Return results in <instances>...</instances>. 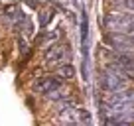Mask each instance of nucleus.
Masks as SVG:
<instances>
[{
    "label": "nucleus",
    "instance_id": "obj_2",
    "mask_svg": "<svg viewBox=\"0 0 134 126\" xmlns=\"http://www.w3.org/2000/svg\"><path fill=\"white\" fill-rule=\"evenodd\" d=\"M122 73L118 71V69H113V71H107L105 73V79H103V83H105V87L109 89V91H118V89L124 87V79H122Z\"/></svg>",
    "mask_w": 134,
    "mask_h": 126
},
{
    "label": "nucleus",
    "instance_id": "obj_6",
    "mask_svg": "<svg viewBox=\"0 0 134 126\" xmlns=\"http://www.w3.org/2000/svg\"><path fill=\"white\" fill-rule=\"evenodd\" d=\"M130 18H132V24H134V16H130Z\"/></svg>",
    "mask_w": 134,
    "mask_h": 126
},
{
    "label": "nucleus",
    "instance_id": "obj_5",
    "mask_svg": "<svg viewBox=\"0 0 134 126\" xmlns=\"http://www.w3.org/2000/svg\"><path fill=\"white\" fill-rule=\"evenodd\" d=\"M59 73H61L63 77H71V75H73V73H75V71H73V67H71V65H67V67L59 69Z\"/></svg>",
    "mask_w": 134,
    "mask_h": 126
},
{
    "label": "nucleus",
    "instance_id": "obj_4",
    "mask_svg": "<svg viewBox=\"0 0 134 126\" xmlns=\"http://www.w3.org/2000/svg\"><path fill=\"white\" fill-rule=\"evenodd\" d=\"M67 57V51L65 47H55V49H51L49 53H47V61H63V59Z\"/></svg>",
    "mask_w": 134,
    "mask_h": 126
},
{
    "label": "nucleus",
    "instance_id": "obj_1",
    "mask_svg": "<svg viewBox=\"0 0 134 126\" xmlns=\"http://www.w3.org/2000/svg\"><path fill=\"white\" fill-rule=\"evenodd\" d=\"M63 81L57 79V77H47V79H40L38 83H36V91L38 93H43V95H51V93H55L57 89H61Z\"/></svg>",
    "mask_w": 134,
    "mask_h": 126
},
{
    "label": "nucleus",
    "instance_id": "obj_3",
    "mask_svg": "<svg viewBox=\"0 0 134 126\" xmlns=\"http://www.w3.org/2000/svg\"><path fill=\"white\" fill-rule=\"evenodd\" d=\"M113 61L116 63L120 71H134V57L128 53H116L113 55Z\"/></svg>",
    "mask_w": 134,
    "mask_h": 126
}]
</instances>
